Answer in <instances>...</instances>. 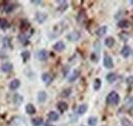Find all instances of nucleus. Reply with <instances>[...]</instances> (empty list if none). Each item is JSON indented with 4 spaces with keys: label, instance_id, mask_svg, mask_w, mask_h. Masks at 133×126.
I'll return each instance as SVG.
<instances>
[{
    "label": "nucleus",
    "instance_id": "6e6552de",
    "mask_svg": "<svg viewBox=\"0 0 133 126\" xmlns=\"http://www.w3.org/2000/svg\"><path fill=\"white\" fill-rule=\"evenodd\" d=\"M12 69H14V66L10 63H5L1 66V71L4 72V73H9Z\"/></svg>",
    "mask_w": 133,
    "mask_h": 126
},
{
    "label": "nucleus",
    "instance_id": "ddd939ff",
    "mask_svg": "<svg viewBox=\"0 0 133 126\" xmlns=\"http://www.w3.org/2000/svg\"><path fill=\"white\" fill-rule=\"evenodd\" d=\"M47 98V93L45 91H39L38 95H37V99L39 103H44Z\"/></svg>",
    "mask_w": 133,
    "mask_h": 126
},
{
    "label": "nucleus",
    "instance_id": "cd10ccee",
    "mask_svg": "<svg viewBox=\"0 0 133 126\" xmlns=\"http://www.w3.org/2000/svg\"><path fill=\"white\" fill-rule=\"evenodd\" d=\"M121 124H122V126H131V122L127 118H122L121 119Z\"/></svg>",
    "mask_w": 133,
    "mask_h": 126
},
{
    "label": "nucleus",
    "instance_id": "20e7f679",
    "mask_svg": "<svg viewBox=\"0 0 133 126\" xmlns=\"http://www.w3.org/2000/svg\"><path fill=\"white\" fill-rule=\"evenodd\" d=\"M37 59L39 60V61H46L47 59H48V52H47V50H45V49H41V50H39L38 52H37Z\"/></svg>",
    "mask_w": 133,
    "mask_h": 126
},
{
    "label": "nucleus",
    "instance_id": "2f4dec72",
    "mask_svg": "<svg viewBox=\"0 0 133 126\" xmlns=\"http://www.w3.org/2000/svg\"><path fill=\"white\" fill-rule=\"evenodd\" d=\"M126 83L129 84V85H132L133 84V75H131V76H129V77L126 78Z\"/></svg>",
    "mask_w": 133,
    "mask_h": 126
},
{
    "label": "nucleus",
    "instance_id": "f704fd0d",
    "mask_svg": "<svg viewBox=\"0 0 133 126\" xmlns=\"http://www.w3.org/2000/svg\"><path fill=\"white\" fill-rule=\"evenodd\" d=\"M131 3H132V4H133V1H131Z\"/></svg>",
    "mask_w": 133,
    "mask_h": 126
},
{
    "label": "nucleus",
    "instance_id": "c756f323",
    "mask_svg": "<svg viewBox=\"0 0 133 126\" xmlns=\"http://www.w3.org/2000/svg\"><path fill=\"white\" fill-rule=\"evenodd\" d=\"M71 92H72V90H71L70 88H68V89H65V90H64V91L61 93V95H62L63 97H68L69 95H71Z\"/></svg>",
    "mask_w": 133,
    "mask_h": 126
},
{
    "label": "nucleus",
    "instance_id": "4be33fe9",
    "mask_svg": "<svg viewBox=\"0 0 133 126\" xmlns=\"http://www.w3.org/2000/svg\"><path fill=\"white\" fill-rule=\"evenodd\" d=\"M100 87H101V80L100 79H95L94 82H93V88L94 90H99Z\"/></svg>",
    "mask_w": 133,
    "mask_h": 126
},
{
    "label": "nucleus",
    "instance_id": "f3484780",
    "mask_svg": "<svg viewBox=\"0 0 133 126\" xmlns=\"http://www.w3.org/2000/svg\"><path fill=\"white\" fill-rule=\"evenodd\" d=\"M88 110V106L86 105V104H82V105H80L79 107H78V109H77V113L79 114V115H83L85 114L86 112Z\"/></svg>",
    "mask_w": 133,
    "mask_h": 126
},
{
    "label": "nucleus",
    "instance_id": "2eb2a0df",
    "mask_svg": "<svg viewBox=\"0 0 133 126\" xmlns=\"http://www.w3.org/2000/svg\"><path fill=\"white\" fill-rule=\"evenodd\" d=\"M23 100H24L23 96L19 95H15L14 97H12V102H14V104H15L16 106H19V105L23 103Z\"/></svg>",
    "mask_w": 133,
    "mask_h": 126
},
{
    "label": "nucleus",
    "instance_id": "c9c22d12",
    "mask_svg": "<svg viewBox=\"0 0 133 126\" xmlns=\"http://www.w3.org/2000/svg\"><path fill=\"white\" fill-rule=\"evenodd\" d=\"M81 126H84V125H81Z\"/></svg>",
    "mask_w": 133,
    "mask_h": 126
},
{
    "label": "nucleus",
    "instance_id": "7c9ffc66",
    "mask_svg": "<svg viewBox=\"0 0 133 126\" xmlns=\"http://www.w3.org/2000/svg\"><path fill=\"white\" fill-rule=\"evenodd\" d=\"M19 41L23 42V43H27V41H28V37H27L26 35L22 34V35H19Z\"/></svg>",
    "mask_w": 133,
    "mask_h": 126
},
{
    "label": "nucleus",
    "instance_id": "aec40b11",
    "mask_svg": "<svg viewBox=\"0 0 133 126\" xmlns=\"http://www.w3.org/2000/svg\"><path fill=\"white\" fill-rule=\"evenodd\" d=\"M117 78H118V76H117L116 73H109L107 75V80L109 83H114L117 80Z\"/></svg>",
    "mask_w": 133,
    "mask_h": 126
},
{
    "label": "nucleus",
    "instance_id": "6ab92c4d",
    "mask_svg": "<svg viewBox=\"0 0 133 126\" xmlns=\"http://www.w3.org/2000/svg\"><path fill=\"white\" fill-rule=\"evenodd\" d=\"M68 108H69V106H68V104L65 103V102H59L57 104V109L59 110V112H62V113L66 112L68 110Z\"/></svg>",
    "mask_w": 133,
    "mask_h": 126
},
{
    "label": "nucleus",
    "instance_id": "dca6fc26",
    "mask_svg": "<svg viewBox=\"0 0 133 126\" xmlns=\"http://www.w3.org/2000/svg\"><path fill=\"white\" fill-rule=\"evenodd\" d=\"M42 80L46 85H48L52 81V76L48 73H44V74H42Z\"/></svg>",
    "mask_w": 133,
    "mask_h": 126
},
{
    "label": "nucleus",
    "instance_id": "393cba45",
    "mask_svg": "<svg viewBox=\"0 0 133 126\" xmlns=\"http://www.w3.org/2000/svg\"><path fill=\"white\" fill-rule=\"evenodd\" d=\"M21 56H22L23 61H24V62H26V61H28V60L30 59V52H29L28 50H25V51H23V52H22Z\"/></svg>",
    "mask_w": 133,
    "mask_h": 126
},
{
    "label": "nucleus",
    "instance_id": "a211bd4d",
    "mask_svg": "<svg viewBox=\"0 0 133 126\" xmlns=\"http://www.w3.org/2000/svg\"><path fill=\"white\" fill-rule=\"evenodd\" d=\"M104 44H105V46H108V47H113L114 46V44H115V39L113 38V37H107L105 39H104Z\"/></svg>",
    "mask_w": 133,
    "mask_h": 126
},
{
    "label": "nucleus",
    "instance_id": "c85d7f7f",
    "mask_svg": "<svg viewBox=\"0 0 133 126\" xmlns=\"http://www.w3.org/2000/svg\"><path fill=\"white\" fill-rule=\"evenodd\" d=\"M59 3H61L62 5L58 7V10L64 11V10H66V8H68V3H66V1H59Z\"/></svg>",
    "mask_w": 133,
    "mask_h": 126
},
{
    "label": "nucleus",
    "instance_id": "9b49d317",
    "mask_svg": "<svg viewBox=\"0 0 133 126\" xmlns=\"http://www.w3.org/2000/svg\"><path fill=\"white\" fill-rule=\"evenodd\" d=\"M107 31H108V27H107V26H101V27H99V28L96 30L95 34H96L98 37H102V36L105 35Z\"/></svg>",
    "mask_w": 133,
    "mask_h": 126
},
{
    "label": "nucleus",
    "instance_id": "b1692460",
    "mask_svg": "<svg viewBox=\"0 0 133 126\" xmlns=\"http://www.w3.org/2000/svg\"><path fill=\"white\" fill-rule=\"evenodd\" d=\"M88 124H89V126H95L97 124V118L96 117H89L88 118Z\"/></svg>",
    "mask_w": 133,
    "mask_h": 126
},
{
    "label": "nucleus",
    "instance_id": "4468645a",
    "mask_svg": "<svg viewBox=\"0 0 133 126\" xmlns=\"http://www.w3.org/2000/svg\"><path fill=\"white\" fill-rule=\"evenodd\" d=\"M58 118H59V116H58V114H57L56 112H54V111H50L49 113H48V119H49V121H52V122L57 121Z\"/></svg>",
    "mask_w": 133,
    "mask_h": 126
},
{
    "label": "nucleus",
    "instance_id": "f03ea898",
    "mask_svg": "<svg viewBox=\"0 0 133 126\" xmlns=\"http://www.w3.org/2000/svg\"><path fill=\"white\" fill-rule=\"evenodd\" d=\"M103 66L107 68V69H113L114 68V62H113V59L105 54L104 58H103Z\"/></svg>",
    "mask_w": 133,
    "mask_h": 126
},
{
    "label": "nucleus",
    "instance_id": "bb28decb",
    "mask_svg": "<svg viewBox=\"0 0 133 126\" xmlns=\"http://www.w3.org/2000/svg\"><path fill=\"white\" fill-rule=\"evenodd\" d=\"M8 22L6 21V20H4V18H0V28L1 29H6L7 27H8Z\"/></svg>",
    "mask_w": 133,
    "mask_h": 126
},
{
    "label": "nucleus",
    "instance_id": "412c9836",
    "mask_svg": "<svg viewBox=\"0 0 133 126\" xmlns=\"http://www.w3.org/2000/svg\"><path fill=\"white\" fill-rule=\"evenodd\" d=\"M26 112L29 114V115H34L36 113V108L34 107L32 104H28L26 106Z\"/></svg>",
    "mask_w": 133,
    "mask_h": 126
},
{
    "label": "nucleus",
    "instance_id": "7ed1b4c3",
    "mask_svg": "<svg viewBox=\"0 0 133 126\" xmlns=\"http://www.w3.org/2000/svg\"><path fill=\"white\" fill-rule=\"evenodd\" d=\"M68 39L70 40V41H78L80 38H81V33L79 31H73V32H71L68 36Z\"/></svg>",
    "mask_w": 133,
    "mask_h": 126
},
{
    "label": "nucleus",
    "instance_id": "5701e85b",
    "mask_svg": "<svg viewBox=\"0 0 133 126\" xmlns=\"http://www.w3.org/2000/svg\"><path fill=\"white\" fill-rule=\"evenodd\" d=\"M15 8H16V6H15L14 4H10V3L4 5V11H5V12H11Z\"/></svg>",
    "mask_w": 133,
    "mask_h": 126
},
{
    "label": "nucleus",
    "instance_id": "423d86ee",
    "mask_svg": "<svg viewBox=\"0 0 133 126\" xmlns=\"http://www.w3.org/2000/svg\"><path fill=\"white\" fill-rule=\"evenodd\" d=\"M35 18H36V21H37L39 24H43V23L45 22V20L47 18V15H46V14H43V12H37Z\"/></svg>",
    "mask_w": 133,
    "mask_h": 126
},
{
    "label": "nucleus",
    "instance_id": "473e14b6",
    "mask_svg": "<svg viewBox=\"0 0 133 126\" xmlns=\"http://www.w3.org/2000/svg\"><path fill=\"white\" fill-rule=\"evenodd\" d=\"M128 103H129V104H131V105H133V97H131V98H129V99H128Z\"/></svg>",
    "mask_w": 133,
    "mask_h": 126
},
{
    "label": "nucleus",
    "instance_id": "0eeeda50",
    "mask_svg": "<svg viewBox=\"0 0 133 126\" xmlns=\"http://www.w3.org/2000/svg\"><path fill=\"white\" fill-rule=\"evenodd\" d=\"M130 53H131V47L128 46V45H125L124 47L122 48V50H121V54H122L123 58H125V59H127V58L130 55Z\"/></svg>",
    "mask_w": 133,
    "mask_h": 126
},
{
    "label": "nucleus",
    "instance_id": "f8f14e48",
    "mask_svg": "<svg viewBox=\"0 0 133 126\" xmlns=\"http://www.w3.org/2000/svg\"><path fill=\"white\" fill-rule=\"evenodd\" d=\"M129 26H130V23L127 20H121L118 23V27L121 29H127V28H129Z\"/></svg>",
    "mask_w": 133,
    "mask_h": 126
},
{
    "label": "nucleus",
    "instance_id": "f257e3e1",
    "mask_svg": "<svg viewBox=\"0 0 133 126\" xmlns=\"http://www.w3.org/2000/svg\"><path fill=\"white\" fill-rule=\"evenodd\" d=\"M120 102V95L116 91H111L107 96V103L110 106H117Z\"/></svg>",
    "mask_w": 133,
    "mask_h": 126
},
{
    "label": "nucleus",
    "instance_id": "a878e982",
    "mask_svg": "<svg viewBox=\"0 0 133 126\" xmlns=\"http://www.w3.org/2000/svg\"><path fill=\"white\" fill-rule=\"evenodd\" d=\"M42 123H43V121H42V119H41L40 117L34 118L33 120H32V124H33L34 126H40V125H42Z\"/></svg>",
    "mask_w": 133,
    "mask_h": 126
},
{
    "label": "nucleus",
    "instance_id": "9d476101",
    "mask_svg": "<svg viewBox=\"0 0 133 126\" xmlns=\"http://www.w3.org/2000/svg\"><path fill=\"white\" fill-rule=\"evenodd\" d=\"M66 47V44L63 42V41H57L54 45H53V49L56 50V51H63Z\"/></svg>",
    "mask_w": 133,
    "mask_h": 126
},
{
    "label": "nucleus",
    "instance_id": "72a5a7b5",
    "mask_svg": "<svg viewBox=\"0 0 133 126\" xmlns=\"http://www.w3.org/2000/svg\"><path fill=\"white\" fill-rule=\"evenodd\" d=\"M32 3H34V4H40L41 1H32Z\"/></svg>",
    "mask_w": 133,
    "mask_h": 126
},
{
    "label": "nucleus",
    "instance_id": "1a4fd4ad",
    "mask_svg": "<svg viewBox=\"0 0 133 126\" xmlns=\"http://www.w3.org/2000/svg\"><path fill=\"white\" fill-rule=\"evenodd\" d=\"M19 86H21V81H19L18 79H14V80L9 83V88H10L11 90H16Z\"/></svg>",
    "mask_w": 133,
    "mask_h": 126
},
{
    "label": "nucleus",
    "instance_id": "39448f33",
    "mask_svg": "<svg viewBox=\"0 0 133 126\" xmlns=\"http://www.w3.org/2000/svg\"><path fill=\"white\" fill-rule=\"evenodd\" d=\"M79 76H80V72H79L78 70H74V71L71 73V75L69 76V78H68V81L72 83V82L76 81L77 79L79 78Z\"/></svg>",
    "mask_w": 133,
    "mask_h": 126
}]
</instances>
